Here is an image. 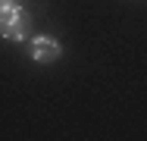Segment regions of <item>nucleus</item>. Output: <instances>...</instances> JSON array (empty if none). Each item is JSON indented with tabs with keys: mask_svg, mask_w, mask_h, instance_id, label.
Masks as SVG:
<instances>
[{
	"mask_svg": "<svg viewBox=\"0 0 147 141\" xmlns=\"http://www.w3.org/2000/svg\"><path fill=\"white\" fill-rule=\"evenodd\" d=\"M9 3H19V0H0V6H9Z\"/></svg>",
	"mask_w": 147,
	"mask_h": 141,
	"instance_id": "3",
	"label": "nucleus"
},
{
	"mask_svg": "<svg viewBox=\"0 0 147 141\" xmlns=\"http://www.w3.org/2000/svg\"><path fill=\"white\" fill-rule=\"evenodd\" d=\"M28 56L34 63H41V66H50V63H57L63 56V44L57 38H50V35H34L28 41Z\"/></svg>",
	"mask_w": 147,
	"mask_h": 141,
	"instance_id": "2",
	"label": "nucleus"
},
{
	"mask_svg": "<svg viewBox=\"0 0 147 141\" xmlns=\"http://www.w3.org/2000/svg\"><path fill=\"white\" fill-rule=\"evenodd\" d=\"M31 31V16L22 3L0 6V35L6 41H25Z\"/></svg>",
	"mask_w": 147,
	"mask_h": 141,
	"instance_id": "1",
	"label": "nucleus"
}]
</instances>
